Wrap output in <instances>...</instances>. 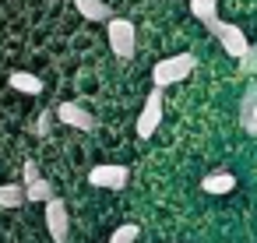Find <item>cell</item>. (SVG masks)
I'll list each match as a JSON object with an SVG mask.
<instances>
[{
    "label": "cell",
    "mask_w": 257,
    "mask_h": 243,
    "mask_svg": "<svg viewBox=\"0 0 257 243\" xmlns=\"http://www.w3.org/2000/svg\"><path fill=\"white\" fill-rule=\"evenodd\" d=\"M8 81H11V88L22 92V95H39V92H43V81H39L32 71H11Z\"/></svg>",
    "instance_id": "11"
},
{
    "label": "cell",
    "mask_w": 257,
    "mask_h": 243,
    "mask_svg": "<svg viewBox=\"0 0 257 243\" xmlns=\"http://www.w3.org/2000/svg\"><path fill=\"white\" fill-rule=\"evenodd\" d=\"M74 11H78L85 22H109V18H113V11H109L106 0H74Z\"/></svg>",
    "instance_id": "8"
},
{
    "label": "cell",
    "mask_w": 257,
    "mask_h": 243,
    "mask_svg": "<svg viewBox=\"0 0 257 243\" xmlns=\"http://www.w3.org/2000/svg\"><path fill=\"white\" fill-rule=\"evenodd\" d=\"M106 36H109V50L120 57V60H131L138 53V29L134 22L127 18H109L106 22Z\"/></svg>",
    "instance_id": "2"
},
{
    "label": "cell",
    "mask_w": 257,
    "mask_h": 243,
    "mask_svg": "<svg viewBox=\"0 0 257 243\" xmlns=\"http://www.w3.org/2000/svg\"><path fill=\"white\" fill-rule=\"evenodd\" d=\"M53 116H57L60 124H67V127H74V131H95V116H92L81 102H60Z\"/></svg>",
    "instance_id": "7"
},
{
    "label": "cell",
    "mask_w": 257,
    "mask_h": 243,
    "mask_svg": "<svg viewBox=\"0 0 257 243\" xmlns=\"http://www.w3.org/2000/svg\"><path fill=\"white\" fill-rule=\"evenodd\" d=\"M53 4H57V0H53Z\"/></svg>",
    "instance_id": "18"
},
{
    "label": "cell",
    "mask_w": 257,
    "mask_h": 243,
    "mask_svg": "<svg viewBox=\"0 0 257 243\" xmlns=\"http://www.w3.org/2000/svg\"><path fill=\"white\" fill-rule=\"evenodd\" d=\"M162 113H166V106H162V92L152 88V95L145 99L141 116H138V138H152V134L159 131V124H162Z\"/></svg>",
    "instance_id": "4"
},
{
    "label": "cell",
    "mask_w": 257,
    "mask_h": 243,
    "mask_svg": "<svg viewBox=\"0 0 257 243\" xmlns=\"http://www.w3.org/2000/svg\"><path fill=\"white\" fill-rule=\"evenodd\" d=\"M50 120H53V113H39V120H36V127H32V134H39V138H46V134H50Z\"/></svg>",
    "instance_id": "17"
},
{
    "label": "cell",
    "mask_w": 257,
    "mask_h": 243,
    "mask_svg": "<svg viewBox=\"0 0 257 243\" xmlns=\"http://www.w3.org/2000/svg\"><path fill=\"white\" fill-rule=\"evenodd\" d=\"M239 127L246 134H257V85L243 95V106H239Z\"/></svg>",
    "instance_id": "9"
},
{
    "label": "cell",
    "mask_w": 257,
    "mask_h": 243,
    "mask_svg": "<svg viewBox=\"0 0 257 243\" xmlns=\"http://www.w3.org/2000/svg\"><path fill=\"white\" fill-rule=\"evenodd\" d=\"M190 15L204 25H211L218 18V0H190Z\"/></svg>",
    "instance_id": "13"
},
{
    "label": "cell",
    "mask_w": 257,
    "mask_h": 243,
    "mask_svg": "<svg viewBox=\"0 0 257 243\" xmlns=\"http://www.w3.org/2000/svg\"><path fill=\"white\" fill-rule=\"evenodd\" d=\"M46 229L53 236V243H67V232H71V218H67V204L60 197H53L46 204Z\"/></svg>",
    "instance_id": "6"
},
{
    "label": "cell",
    "mask_w": 257,
    "mask_h": 243,
    "mask_svg": "<svg viewBox=\"0 0 257 243\" xmlns=\"http://www.w3.org/2000/svg\"><path fill=\"white\" fill-rule=\"evenodd\" d=\"M141 236V229L134 225V222H123L120 229H113V236H109V243H134Z\"/></svg>",
    "instance_id": "15"
},
{
    "label": "cell",
    "mask_w": 257,
    "mask_h": 243,
    "mask_svg": "<svg viewBox=\"0 0 257 243\" xmlns=\"http://www.w3.org/2000/svg\"><path fill=\"white\" fill-rule=\"evenodd\" d=\"M131 180V169L127 166H95L88 173V183L92 187H102V190H123Z\"/></svg>",
    "instance_id": "5"
},
{
    "label": "cell",
    "mask_w": 257,
    "mask_h": 243,
    "mask_svg": "<svg viewBox=\"0 0 257 243\" xmlns=\"http://www.w3.org/2000/svg\"><path fill=\"white\" fill-rule=\"evenodd\" d=\"M201 190L204 194H229V190H236V176L232 173H208L204 180H201Z\"/></svg>",
    "instance_id": "10"
},
{
    "label": "cell",
    "mask_w": 257,
    "mask_h": 243,
    "mask_svg": "<svg viewBox=\"0 0 257 243\" xmlns=\"http://www.w3.org/2000/svg\"><path fill=\"white\" fill-rule=\"evenodd\" d=\"M22 204H25L22 183H0V208H22Z\"/></svg>",
    "instance_id": "12"
},
{
    "label": "cell",
    "mask_w": 257,
    "mask_h": 243,
    "mask_svg": "<svg viewBox=\"0 0 257 243\" xmlns=\"http://www.w3.org/2000/svg\"><path fill=\"white\" fill-rule=\"evenodd\" d=\"M194 67H197V57H194V53H176V57H166V60H159V64L152 67V81H155V88L162 92L166 85H176V81L190 78Z\"/></svg>",
    "instance_id": "1"
},
{
    "label": "cell",
    "mask_w": 257,
    "mask_h": 243,
    "mask_svg": "<svg viewBox=\"0 0 257 243\" xmlns=\"http://www.w3.org/2000/svg\"><path fill=\"white\" fill-rule=\"evenodd\" d=\"M36 180H43V176H39V166H36V159H29V162L22 166V187H32Z\"/></svg>",
    "instance_id": "16"
},
{
    "label": "cell",
    "mask_w": 257,
    "mask_h": 243,
    "mask_svg": "<svg viewBox=\"0 0 257 243\" xmlns=\"http://www.w3.org/2000/svg\"><path fill=\"white\" fill-rule=\"evenodd\" d=\"M57 197V190H53V183H46V180H36L32 187H25V201H43V204H50Z\"/></svg>",
    "instance_id": "14"
},
{
    "label": "cell",
    "mask_w": 257,
    "mask_h": 243,
    "mask_svg": "<svg viewBox=\"0 0 257 243\" xmlns=\"http://www.w3.org/2000/svg\"><path fill=\"white\" fill-rule=\"evenodd\" d=\"M208 32H211V36L222 43V50H225L232 60H239V64H243V60L250 57V43H246V36H243V32H239L232 22H222V18H215V22L208 25Z\"/></svg>",
    "instance_id": "3"
}]
</instances>
